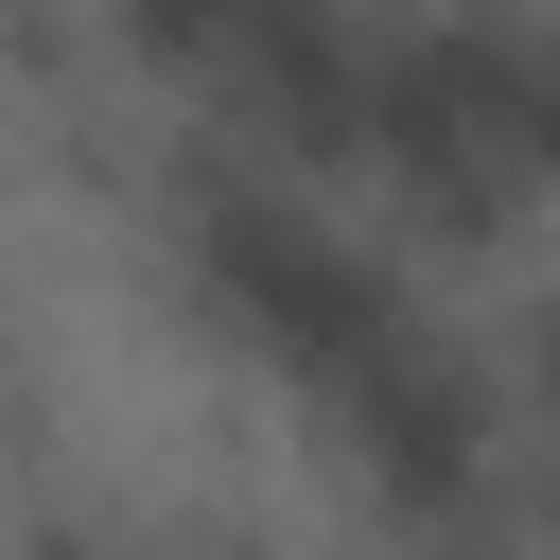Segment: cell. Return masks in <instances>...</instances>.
I'll return each instance as SVG.
<instances>
[{"label": "cell", "instance_id": "6da1fadb", "mask_svg": "<svg viewBox=\"0 0 560 560\" xmlns=\"http://www.w3.org/2000/svg\"><path fill=\"white\" fill-rule=\"evenodd\" d=\"M140 245H158V298H175L245 385H280V402H315V385L420 298L402 245L332 210V175L262 158V140H210V122L158 140V175H140Z\"/></svg>", "mask_w": 560, "mask_h": 560}, {"label": "cell", "instance_id": "3957f363", "mask_svg": "<svg viewBox=\"0 0 560 560\" xmlns=\"http://www.w3.org/2000/svg\"><path fill=\"white\" fill-rule=\"evenodd\" d=\"M0 402H18V262H0Z\"/></svg>", "mask_w": 560, "mask_h": 560}, {"label": "cell", "instance_id": "7a4b0ae2", "mask_svg": "<svg viewBox=\"0 0 560 560\" xmlns=\"http://www.w3.org/2000/svg\"><path fill=\"white\" fill-rule=\"evenodd\" d=\"M315 455L350 472V508L368 525H508V385H490V332H455V315H385L315 402Z\"/></svg>", "mask_w": 560, "mask_h": 560}]
</instances>
